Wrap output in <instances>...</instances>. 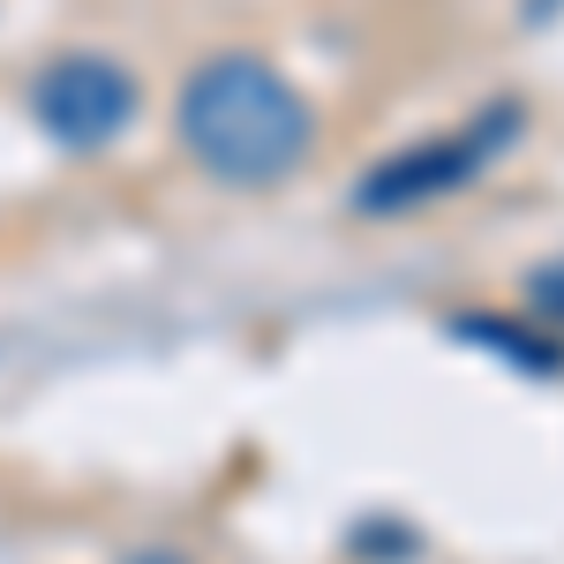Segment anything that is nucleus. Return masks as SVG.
<instances>
[{
	"mask_svg": "<svg viewBox=\"0 0 564 564\" xmlns=\"http://www.w3.org/2000/svg\"><path fill=\"white\" fill-rule=\"evenodd\" d=\"M174 135L218 188H279L316 151V106L263 53H212L174 98Z\"/></svg>",
	"mask_w": 564,
	"mask_h": 564,
	"instance_id": "obj_1",
	"label": "nucleus"
},
{
	"mask_svg": "<svg viewBox=\"0 0 564 564\" xmlns=\"http://www.w3.org/2000/svg\"><path fill=\"white\" fill-rule=\"evenodd\" d=\"M527 129V106L520 98H505V106H481L467 129L452 135H430V143H406V151H391L377 159L361 188H354V212L361 218H406L422 212V204H444V196H459V188H475Z\"/></svg>",
	"mask_w": 564,
	"mask_h": 564,
	"instance_id": "obj_2",
	"label": "nucleus"
},
{
	"mask_svg": "<svg viewBox=\"0 0 564 564\" xmlns=\"http://www.w3.org/2000/svg\"><path fill=\"white\" fill-rule=\"evenodd\" d=\"M135 113H143V84H135L129 68L113 61V53H53L39 76H31V121H39L61 151H113L121 135L135 129Z\"/></svg>",
	"mask_w": 564,
	"mask_h": 564,
	"instance_id": "obj_3",
	"label": "nucleus"
},
{
	"mask_svg": "<svg viewBox=\"0 0 564 564\" xmlns=\"http://www.w3.org/2000/svg\"><path fill=\"white\" fill-rule=\"evenodd\" d=\"M452 332L475 339V347H489V354H512L527 377H564V347L542 339V332H527V324H512V316H459Z\"/></svg>",
	"mask_w": 564,
	"mask_h": 564,
	"instance_id": "obj_4",
	"label": "nucleus"
},
{
	"mask_svg": "<svg viewBox=\"0 0 564 564\" xmlns=\"http://www.w3.org/2000/svg\"><path fill=\"white\" fill-rule=\"evenodd\" d=\"M527 302L542 308V316H557V324H564V257H557V263H534V271H527Z\"/></svg>",
	"mask_w": 564,
	"mask_h": 564,
	"instance_id": "obj_5",
	"label": "nucleus"
}]
</instances>
